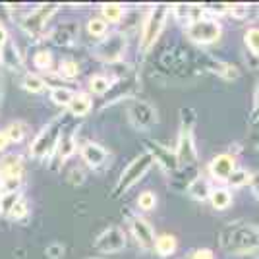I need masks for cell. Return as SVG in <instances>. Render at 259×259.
<instances>
[{"instance_id": "6da1fadb", "label": "cell", "mask_w": 259, "mask_h": 259, "mask_svg": "<svg viewBox=\"0 0 259 259\" xmlns=\"http://www.w3.org/2000/svg\"><path fill=\"white\" fill-rule=\"evenodd\" d=\"M219 246L230 255H251L259 251V227L248 221H234L219 232Z\"/></svg>"}, {"instance_id": "7a4b0ae2", "label": "cell", "mask_w": 259, "mask_h": 259, "mask_svg": "<svg viewBox=\"0 0 259 259\" xmlns=\"http://www.w3.org/2000/svg\"><path fill=\"white\" fill-rule=\"evenodd\" d=\"M66 124H68V116L66 114H60L53 118L47 126H45L37 138L33 140V143L29 145V155L35 161H45L49 157H53L56 153V147H58V141L62 138L66 130Z\"/></svg>"}, {"instance_id": "3957f363", "label": "cell", "mask_w": 259, "mask_h": 259, "mask_svg": "<svg viewBox=\"0 0 259 259\" xmlns=\"http://www.w3.org/2000/svg\"><path fill=\"white\" fill-rule=\"evenodd\" d=\"M168 16H170V6H166V4H157V6L149 12V16L145 18L143 27H141V37H140L141 54H147L153 47H155V43L159 41L162 29H164V25H166Z\"/></svg>"}, {"instance_id": "277c9868", "label": "cell", "mask_w": 259, "mask_h": 259, "mask_svg": "<svg viewBox=\"0 0 259 259\" xmlns=\"http://www.w3.org/2000/svg\"><path fill=\"white\" fill-rule=\"evenodd\" d=\"M151 166H153L151 155H147V153L138 155L118 176V180H116L114 188H112V199H118V197H122L126 192H130L145 174L149 172Z\"/></svg>"}, {"instance_id": "5b68a950", "label": "cell", "mask_w": 259, "mask_h": 259, "mask_svg": "<svg viewBox=\"0 0 259 259\" xmlns=\"http://www.w3.org/2000/svg\"><path fill=\"white\" fill-rule=\"evenodd\" d=\"M126 51V35L122 33H110L107 37H103L97 43L93 56L105 62V64H118L122 60V54Z\"/></svg>"}, {"instance_id": "8992f818", "label": "cell", "mask_w": 259, "mask_h": 259, "mask_svg": "<svg viewBox=\"0 0 259 259\" xmlns=\"http://www.w3.org/2000/svg\"><path fill=\"white\" fill-rule=\"evenodd\" d=\"M207 16H211V14H207ZM207 16L192 23L190 27H186L188 39H192L195 45H213L223 35L221 23L217 22L215 18H207Z\"/></svg>"}, {"instance_id": "52a82bcc", "label": "cell", "mask_w": 259, "mask_h": 259, "mask_svg": "<svg viewBox=\"0 0 259 259\" xmlns=\"http://www.w3.org/2000/svg\"><path fill=\"white\" fill-rule=\"evenodd\" d=\"M128 120L138 132H149L159 122V116L155 107L147 101H132L128 107Z\"/></svg>"}, {"instance_id": "ba28073f", "label": "cell", "mask_w": 259, "mask_h": 259, "mask_svg": "<svg viewBox=\"0 0 259 259\" xmlns=\"http://www.w3.org/2000/svg\"><path fill=\"white\" fill-rule=\"evenodd\" d=\"M143 145H145V153L151 155L153 162H157L166 174H176L180 170V164H178L174 149H170V147H166V145H162V143L155 140H145Z\"/></svg>"}, {"instance_id": "9c48e42d", "label": "cell", "mask_w": 259, "mask_h": 259, "mask_svg": "<svg viewBox=\"0 0 259 259\" xmlns=\"http://www.w3.org/2000/svg\"><path fill=\"white\" fill-rule=\"evenodd\" d=\"M126 244H128V240H126V232L122 228L108 227L93 240V249H97L99 253H118L126 248Z\"/></svg>"}, {"instance_id": "30bf717a", "label": "cell", "mask_w": 259, "mask_h": 259, "mask_svg": "<svg viewBox=\"0 0 259 259\" xmlns=\"http://www.w3.org/2000/svg\"><path fill=\"white\" fill-rule=\"evenodd\" d=\"M176 159L180 168H195L197 166V149H195L194 130H182L178 134V143H176Z\"/></svg>"}, {"instance_id": "8fae6325", "label": "cell", "mask_w": 259, "mask_h": 259, "mask_svg": "<svg viewBox=\"0 0 259 259\" xmlns=\"http://www.w3.org/2000/svg\"><path fill=\"white\" fill-rule=\"evenodd\" d=\"M56 10H58L56 4H43V6H39V8H35L33 12H29L22 20L20 27L27 35H39L47 27V23L51 22V18H53V14Z\"/></svg>"}, {"instance_id": "7c38bea8", "label": "cell", "mask_w": 259, "mask_h": 259, "mask_svg": "<svg viewBox=\"0 0 259 259\" xmlns=\"http://www.w3.org/2000/svg\"><path fill=\"white\" fill-rule=\"evenodd\" d=\"M126 219H128L132 234H134L136 242L140 244L141 248H145V249L155 248V230H153V227L149 225V221H145V219L140 217L138 213H128Z\"/></svg>"}, {"instance_id": "4fadbf2b", "label": "cell", "mask_w": 259, "mask_h": 259, "mask_svg": "<svg viewBox=\"0 0 259 259\" xmlns=\"http://www.w3.org/2000/svg\"><path fill=\"white\" fill-rule=\"evenodd\" d=\"M234 170H236V159L230 153H221L209 162V172L215 182H228L230 174Z\"/></svg>"}, {"instance_id": "5bb4252c", "label": "cell", "mask_w": 259, "mask_h": 259, "mask_svg": "<svg viewBox=\"0 0 259 259\" xmlns=\"http://www.w3.org/2000/svg\"><path fill=\"white\" fill-rule=\"evenodd\" d=\"M170 12L178 20V23H182L184 27H190L192 23L205 18L209 14L205 6H197V4H174V6H170Z\"/></svg>"}, {"instance_id": "9a60e30c", "label": "cell", "mask_w": 259, "mask_h": 259, "mask_svg": "<svg viewBox=\"0 0 259 259\" xmlns=\"http://www.w3.org/2000/svg\"><path fill=\"white\" fill-rule=\"evenodd\" d=\"M0 64L4 66L10 72H22L23 70V56L20 54L18 45L12 39H8L6 43L0 47Z\"/></svg>"}, {"instance_id": "2e32d148", "label": "cell", "mask_w": 259, "mask_h": 259, "mask_svg": "<svg viewBox=\"0 0 259 259\" xmlns=\"http://www.w3.org/2000/svg\"><path fill=\"white\" fill-rule=\"evenodd\" d=\"M201 66H203V70L211 72V74H217L223 79H236L240 76V72H238V68L234 64L213 58V56H201Z\"/></svg>"}, {"instance_id": "e0dca14e", "label": "cell", "mask_w": 259, "mask_h": 259, "mask_svg": "<svg viewBox=\"0 0 259 259\" xmlns=\"http://www.w3.org/2000/svg\"><path fill=\"white\" fill-rule=\"evenodd\" d=\"M79 153H81V159L85 161V164L87 166H91V168L103 166L108 159V151L103 147V145L95 143V141H87V143H83V145L79 147Z\"/></svg>"}, {"instance_id": "ac0fdd59", "label": "cell", "mask_w": 259, "mask_h": 259, "mask_svg": "<svg viewBox=\"0 0 259 259\" xmlns=\"http://www.w3.org/2000/svg\"><path fill=\"white\" fill-rule=\"evenodd\" d=\"M159 64H161L166 72H174V74H176V72H182L184 68L190 64V58H188V53H186V51L174 47L170 51L162 53Z\"/></svg>"}, {"instance_id": "d6986e66", "label": "cell", "mask_w": 259, "mask_h": 259, "mask_svg": "<svg viewBox=\"0 0 259 259\" xmlns=\"http://www.w3.org/2000/svg\"><path fill=\"white\" fill-rule=\"evenodd\" d=\"M8 178H23V161L20 155H4L0 159V180Z\"/></svg>"}, {"instance_id": "ffe728a7", "label": "cell", "mask_w": 259, "mask_h": 259, "mask_svg": "<svg viewBox=\"0 0 259 259\" xmlns=\"http://www.w3.org/2000/svg\"><path fill=\"white\" fill-rule=\"evenodd\" d=\"M76 132L72 128H66L64 134H62V138H60V141H58V147H56V159H58V162L60 164H64L74 153H76Z\"/></svg>"}, {"instance_id": "44dd1931", "label": "cell", "mask_w": 259, "mask_h": 259, "mask_svg": "<svg viewBox=\"0 0 259 259\" xmlns=\"http://www.w3.org/2000/svg\"><path fill=\"white\" fill-rule=\"evenodd\" d=\"M77 33H79V29H77L76 23H62L53 31L51 41L58 47H70L77 39Z\"/></svg>"}, {"instance_id": "7402d4cb", "label": "cell", "mask_w": 259, "mask_h": 259, "mask_svg": "<svg viewBox=\"0 0 259 259\" xmlns=\"http://www.w3.org/2000/svg\"><path fill=\"white\" fill-rule=\"evenodd\" d=\"M188 195L195 199V201H207L209 197H211V192H213V188H211V182L203 178V176H195L192 182L188 184Z\"/></svg>"}, {"instance_id": "603a6c76", "label": "cell", "mask_w": 259, "mask_h": 259, "mask_svg": "<svg viewBox=\"0 0 259 259\" xmlns=\"http://www.w3.org/2000/svg\"><path fill=\"white\" fill-rule=\"evenodd\" d=\"M91 107H93V103H91V97H89L87 93H76L74 101H72L70 107H68V112H70L72 116H76V118H83V116L89 114Z\"/></svg>"}, {"instance_id": "cb8c5ba5", "label": "cell", "mask_w": 259, "mask_h": 259, "mask_svg": "<svg viewBox=\"0 0 259 259\" xmlns=\"http://www.w3.org/2000/svg\"><path fill=\"white\" fill-rule=\"evenodd\" d=\"M76 97V91L74 89H70V87H53L51 89V101H53L54 105H58V107H70V103L74 101Z\"/></svg>"}, {"instance_id": "d4e9b609", "label": "cell", "mask_w": 259, "mask_h": 259, "mask_svg": "<svg viewBox=\"0 0 259 259\" xmlns=\"http://www.w3.org/2000/svg\"><path fill=\"white\" fill-rule=\"evenodd\" d=\"M178 248V242L176 238L170 236V234H162V236L155 238V251L161 255V257H168L172 255L174 251Z\"/></svg>"}, {"instance_id": "484cf974", "label": "cell", "mask_w": 259, "mask_h": 259, "mask_svg": "<svg viewBox=\"0 0 259 259\" xmlns=\"http://www.w3.org/2000/svg\"><path fill=\"white\" fill-rule=\"evenodd\" d=\"M209 201H211V205L215 207L217 211H225V209L230 207V203H232V194L228 192L227 188H215V190L211 192Z\"/></svg>"}, {"instance_id": "4316f807", "label": "cell", "mask_w": 259, "mask_h": 259, "mask_svg": "<svg viewBox=\"0 0 259 259\" xmlns=\"http://www.w3.org/2000/svg\"><path fill=\"white\" fill-rule=\"evenodd\" d=\"M110 89H112V79L105 74L91 76V79H89V91L93 95H107Z\"/></svg>"}, {"instance_id": "83f0119b", "label": "cell", "mask_w": 259, "mask_h": 259, "mask_svg": "<svg viewBox=\"0 0 259 259\" xmlns=\"http://www.w3.org/2000/svg\"><path fill=\"white\" fill-rule=\"evenodd\" d=\"M101 12H103V20L107 23H118L124 18V6L122 4H103Z\"/></svg>"}, {"instance_id": "f1b7e54d", "label": "cell", "mask_w": 259, "mask_h": 259, "mask_svg": "<svg viewBox=\"0 0 259 259\" xmlns=\"http://www.w3.org/2000/svg\"><path fill=\"white\" fill-rule=\"evenodd\" d=\"M56 76L62 77V79H68V81H72V79H76V77L79 76V66H77V62H74V60L66 58V60H62V62L58 64Z\"/></svg>"}, {"instance_id": "f546056e", "label": "cell", "mask_w": 259, "mask_h": 259, "mask_svg": "<svg viewBox=\"0 0 259 259\" xmlns=\"http://www.w3.org/2000/svg\"><path fill=\"white\" fill-rule=\"evenodd\" d=\"M22 87L29 93H41L47 87V81H45V77L37 76V74H25L22 79Z\"/></svg>"}, {"instance_id": "4dcf8cb0", "label": "cell", "mask_w": 259, "mask_h": 259, "mask_svg": "<svg viewBox=\"0 0 259 259\" xmlns=\"http://www.w3.org/2000/svg\"><path fill=\"white\" fill-rule=\"evenodd\" d=\"M244 43L248 47L249 54L259 58V27H249L244 35Z\"/></svg>"}, {"instance_id": "1f68e13d", "label": "cell", "mask_w": 259, "mask_h": 259, "mask_svg": "<svg viewBox=\"0 0 259 259\" xmlns=\"http://www.w3.org/2000/svg\"><path fill=\"white\" fill-rule=\"evenodd\" d=\"M22 197H23L22 192H4V194H2V203H0L2 217H8V213L12 211V207L16 205Z\"/></svg>"}, {"instance_id": "d6a6232c", "label": "cell", "mask_w": 259, "mask_h": 259, "mask_svg": "<svg viewBox=\"0 0 259 259\" xmlns=\"http://www.w3.org/2000/svg\"><path fill=\"white\" fill-rule=\"evenodd\" d=\"M197 124V112L192 107L180 108V128L184 130H194Z\"/></svg>"}, {"instance_id": "836d02e7", "label": "cell", "mask_w": 259, "mask_h": 259, "mask_svg": "<svg viewBox=\"0 0 259 259\" xmlns=\"http://www.w3.org/2000/svg\"><path fill=\"white\" fill-rule=\"evenodd\" d=\"M33 66H35L37 70H41V72H49L51 66H53V54L49 53V51H39V53H35V56H33Z\"/></svg>"}, {"instance_id": "e575fe53", "label": "cell", "mask_w": 259, "mask_h": 259, "mask_svg": "<svg viewBox=\"0 0 259 259\" xmlns=\"http://www.w3.org/2000/svg\"><path fill=\"white\" fill-rule=\"evenodd\" d=\"M87 29H89V33H91L93 37L103 39V37H107L108 23L105 22L103 18H93V20H89V23H87Z\"/></svg>"}, {"instance_id": "d590c367", "label": "cell", "mask_w": 259, "mask_h": 259, "mask_svg": "<svg viewBox=\"0 0 259 259\" xmlns=\"http://www.w3.org/2000/svg\"><path fill=\"white\" fill-rule=\"evenodd\" d=\"M249 178H251V174H249L246 168H236L234 172L230 174V178H228V184H230L232 188H242V186L249 184Z\"/></svg>"}, {"instance_id": "8d00e7d4", "label": "cell", "mask_w": 259, "mask_h": 259, "mask_svg": "<svg viewBox=\"0 0 259 259\" xmlns=\"http://www.w3.org/2000/svg\"><path fill=\"white\" fill-rule=\"evenodd\" d=\"M4 132H6V136H8L10 143H20V141L23 140V136H25V128H23L22 122H12Z\"/></svg>"}, {"instance_id": "74e56055", "label": "cell", "mask_w": 259, "mask_h": 259, "mask_svg": "<svg viewBox=\"0 0 259 259\" xmlns=\"http://www.w3.org/2000/svg\"><path fill=\"white\" fill-rule=\"evenodd\" d=\"M155 205H157V195L153 192H141L138 197V207L141 211H153Z\"/></svg>"}, {"instance_id": "f35d334b", "label": "cell", "mask_w": 259, "mask_h": 259, "mask_svg": "<svg viewBox=\"0 0 259 259\" xmlns=\"http://www.w3.org/2000/svg\"><path fill=\"white\" fill-rule=\"evenodd\" d=\"M27 213H29V207H27V199L25 197H22L16 205L12 207V211L8 213V217H10L12 221H22L23 217H27Z\"/></svg>"}, {"instance_id": "ab89813d", "label": "cell", "mask_w": 259, "mask_h": 259, "mask_svg": "<svg viewBox=\"0 0 259 259\" xmlns=\"http://www.w3.org/2000/svg\"><path fill=\"white\" fill-rule=\"evenodd\" d=\"M249 124H259V77L255 81V89H253V103H251V110H249Z\"/></svg>"}, {"instance_id": "60d3db41", "label": "cell", "mask_w": 259, "mask_h": 259, "mask_svg": "<svg viewBox=\"0 0 259 259\" xmlns=\"http://www.w3.org/2000/svg\"><path fill=\"white\" fill-rule=\"evenodd\" d=\"M45 253H47V255H49L51 259H60L62 255H64V246L54 242V244H51V246H47Z\"/></svg>"}, {"instance_id": "b9f144b4", "label": "cell", "mask_w": 259, "mask_h": 259, "mask_svg": "<svg viewBox=\"0 0 259 259\" xmlns=\"http://www.w3.org/2000/svg\"><path fill=\"white\" fill-rule=\"evenodd\" d=\"M190 259H215L213 257V251L211 249H195V251H192V255H190Z\"/></svg>"}, {"instance_id": "7bdbcfd3", "label": "cell", "mask_w": 259, "mask_h": 259, "mask_svg": "<svg viewBox=\"0 0 259 259\" xmlns=\"http://www.w3.org/2000/svg\"><path fill=\"white\" fill-rule=\"evenodd\" d=\"M249 188H251V194L255 195V199L259 201V172H253L249 178Z\"/></svg>"}, {"instance_id": "ee69618b", "label": "cell", "mask_w": 259, "mask_h": 259, "mask_svg": "<svg viewBox=\"0 0 259 259\" xmlns=\"http://www.w3.org/2000/svg\"><path fill=\"white\" fill-rule=\"evenodd\" d=\"M8 143H10V140H8L6 132H4V130H0V151H4V149L8 147Z\"/></svg>"}, {"instance_id": "f6af8a7d", "label": "cell", "mask_w": 259, "mask_h": 259, "mask_svg": "<svg viewBox=\"0 0 259 259\" xmlns=\"http://www.w3.org/2000/svg\"><path fill=\"white\" fill-rule=\"evenodd\" d=\"M8 39H10V37H8V31H6V27H4L2 23H0V47L6 43Z\"/></svg>"}, {"instance_id": "bcb514c9", "label": "cell", "mask_w": 259, "mask_h": 259, "mask_svg": "<svg viewBox=\"0 0 259 259\" xmlns=\"http://www.w3.org/2000/svg\"><path fill=\"white\" fill-rule=\"evenodd\" d=\"M253 140H255V147H257V151H259V130H257V134H255V138H253Z\"/></svg>"}, {"instance_id": "7dc6e473", "label": "cell", "mask_w": 259, "mask_h": 259, "mask_svg": "<svg viewBox=\"0 0 259 259\" xmlns=\"http://www.w3.org/2000/svg\"><path fill=\"white\" fill-rule=\"evenodd\" d=\"M2 194L4 192H2V186H0V203H2ZM0 217H2V211H0Z\"/></svg>"}, {"instance_id": "c3c4849f", "label": "cell", "mask_w": 259, "mask_h": 259, "mask_svg": "<svg viewBox=\"0 0 259 259\" xmlns=\"http://www.w3.org/2000/svg\"><path fill=\"white\" fill-rule=\"evenodd\" d=\"M95 259H99V257H95Z\"/></svg>"}]
</instances>
